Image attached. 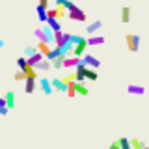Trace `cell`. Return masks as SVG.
<instances>
[{"label": "cell", "mask_w": 149, "mask_h": 149, "mask_svg": "<svg viewBox=\"0 0 149 149\" xmlns=\"http://www.w3.org/2000/svg\"><path fill=\"white\" fill-rule=\"evenodd\" d=\"M34 36H36L37 43H47V45L54 47V32L50 30L49 26H43V28L34 30Z\"/></svg>", "instance_id": "cell-1"}, {"label": "cell", "mask_w": 149, "mask_h": 149, "mask_svg": "<svg viewBox=\"0 0 149 149\" xmlns=\"http://www.w3.org/2000/svg\"><path fill=\"white\" fill-rule=\"evenodd\" d=\"M71 43V34H69V32H56L54 34V47H60V49H62V47H65V45H69Z\"/></svg>", "instance_id": "cell-2"}, {"label": "cell", "mask_w": 149, "mask_h": 149, "mask_svg": "<svg viewBox=\"0 0 149 149\" xmlns=\"http://www.w3.org/2000/svg\"><path fill=\"white\" fill-rule=\"evenodd\" d=\"M125 41H127V47H129L130 52H138V49H140V41H142L138 34H127Z\"/></svg>", "instance_id": "cell-3"}, {"label": "cell", "mask_w": 149, "mask_h": 149, "mask_svg": "<svg viewBox=\"0 0 149 149\" xmlns=\"http://www.w3.org/2000/svg\"><path fill=\"white\" fill-rule=\"evenodd\" d=\"M86 47H88V37L80 36V39H78V43L74 45L73 56H74V58H82V56H84V50H86Z\"/></svg>", "instance_id": "cell-4"}, {"label": "cell", "mask_w": 149, "mask_h": 149, "mask_svg": "<svg viewBox=\"0 0 149 149\" xmlns=\"http://www.w3.org/2000/svg\"><path fill=\"white\" fill-rule=\"evenodd\" d=\"M82 63L86 65L88 69H97L101 65V60H97L93 54H84L82 56Z\"/></svg>", "instance_id": "cell-5"}, {"label": "cell", "mask_w": 149, "mask_h": 149, "mask_svg": "<svg viewBox=\"0 0 149 149\" xmlns=\"http://www.w3.org/2000/svg\"><path fill=\"white\" fill-rule=\"evenodd\" d=\"M67 17L71 19V21H78V22H84V21H86V13H84V9H80L78 6H74L71 11L67 13Z\"/></svg>", "instance_id": "cell-6"}, {"label": "cell", "mask_w": 149, "mask_h": 149, "mask_svg": "<svg viewBox=\"0 0 149 149\" xmlns=\"http://www.w3.org/2000/svg\"><path fill=\"white\" fill-rule=\"evenodd\" d=\"M50 84H52V88H54V90H58V91H62V93H63V91L67 93V90H69V86H67V84H65V82H63L60 77L52 78V80H50Z\"/></svg>", "instance_id": "cell-7"}, {"label": "cell", "mask_w": 149, "mask_h": 149, "mask_svg": "<svg viewBox=\"0 0 149 149\" xmlns=\"http://www.w3.org/2000/svg\"><path fill=\"white\" fill-rule=\"evenodd\" d=\"M82 63V58H74V56H71V58H65L63 60V69H77V65Z\"/></svg>", "instance_id": "cell-8"}, {"label": "cell", "mask_w": 149, "mask_h": 149, "mask_svg": "<svg viewBox=\"0 0 149 149\" xmlns=\"http://www.w3.org/2000/svg\"><path fill=\"white\" fill-rule=\"evenodd\" d=\"M39 88L43 90V93H45V95H50V93L54 91L52 84H50V80H49L47 77H45V78H41V80H39Z\"/></svg>", "instance_id": "cell-9"}, {"label": "cell", "mask_w": 149, "mask_h": 149, "mask_svg": "<svg viewBox=\"0 0 149 149\" xmlns=\"http://www.w3.org/2000/svg\"><path fill=\"white\" fill-rule=\"evenodd\" d=\"M101 28H102V21H93V22H90V24L86 26V34L91 37L97 30H101Z\"/></svg>", "instance_id": "cell-10"}, {"label": "cell", "mask_w": 149, "mask_h": 149, "mask_svg": "<svg viewBox=\"0 0 149 149\" xmlns=\"http://www.w3.org/2000/svg\"><path fill=\"white\" fill-rule=\"evenodd\" d=\"M4 99H6V106H8V110L15 108V93H13L11 90H8L6 93H4Z\"/></svg>", "instance_id": "cell-11"}, {"label": "cell", "mask_w": 149, "mask_h": 149, "mask_svg": "<svg viewBox=\"0 0 149 149\" xmlns=\"http://www.w3.org/2000/svg\"><path fill=\"white\" fill-rule=\"evenodd\" d=\"M127 91L130 95H143L146 93V88L143 86H138V84H129L127 86Z\"/></svg>", "instance_id": "cell-12"}, {"label": "cell", "mask_w": 149, "mask_h": 149, "mask_svg": "<svg viewBox=\"0 0 149 149\" xmlns=\"http://www.w3.org/2000/svg\"><path fill=\"white\" fill-rule=\"evenodd\" d=\"M47 26H49L50 30L54 32V34H56V32H62V30H63V28H62V22H60L58 19H49V21H47Z\"/></svg>", "instance_id": "cell-13"}, {"label": "cell", "mask_w": 149, "mask_h": 149, "mask_svg": "<svg viewBox=\"0 0 149 149\" xmlns=\"http://www.w3.org/2000/svg\"><path fill=\"white\" fill-rule=\"evenodd\" d=\"M52 49H54V47H50V45H47V43H37V50H39L45 58H49V56H50Z\"/></svg>", "instance_id": "cell-14"}, {"label": "cell", "mask_w": 149, "mask_h": 149, "mask_svg": "<svg viewBox=\"0 0 149 149\" xmlns=\"http://www.w3.org/2000/svg\"><path fill=\"white\" fill-rule=\"evenodd\" d=\"M36 86H37V82H36V78H26V82H24V91L28 93V95H32L36 90Z\"/></svg>", "instance_id": "cell-15"}, {"label": "cell", "mask_w": 149, "mask_h": 149, "mask_svg": "<svg viewBox=\"0 0 149 149\" xmlns=\"http://www.w3.org/2000/svg\"><path fill=\"white\" fill-rule=\"evenodd\" d=\"M74 6H77V4H73L71 0H56V8H63V9H67V11H71Z\"/></svg>", "instance_id": "cell-16"}, {"label": "cell", "mask_w": 149, "mask_h": 149, "mask_svg": "<svg viewBox=\"0 0 149 149\" xmlns=\"http://www.w3.org/2000/svg\"><path fill=\"white\" fill-rule=\"evenodd\" d=\"M34 69H36V71H49V69H52V63H50L49 60L45 58L43 62H41V63H37V65H36Z\"/></svg>", "instance_id": "cell-17"}, {"label": "cell", "mask_w": 149, "mask_h": 149, "mask_svg": "<svg viewBox=\"0 0 149 149\" xmlns=\"http://www.w3.org/2000/svg\"><path fill=\"white\" fill-rule=\"evenodd\" d=\"M104 37L102 36H91V37H88V45H104Z\"/></svg>", "instance_id": "cell-18"}, {"label": "cell", "mask_w": 149, "mask_h": 149, "mask_svg": "<svg viewBox=\"0 0 149 149\" xmlns=\"http://www.w3.org/2000/svg\"><path fill=\"white\" fill-rule=\"evenodd\" d=\"M36 11H37V19H39L41 22H47V21H49V17H47V9H45V8H41L39 4H37Z\"/></svg>", "instance_id": "cell-19"}, {"label": "cell", "mask_w": 149, "mask_h": 149, "mask_svg": "<svg viewBox=\"0 0 149 149\" xmlns=\"http://www.w3.org/2000/svg\"><path fill=\"white\" fill-rule=\"evenodd\" d=\"M37 52H39V50H37V45H34V47H30V45L24 47V58H26V60L32 58V56L37 54Z\"/></svg>", "instance_id": "cell-20"}, {"label": "cell", "mask_w": 149, "mask_h": 149, "mask_svg": "<svg viewBox=\"0 0 149 149\" xmlns=\"http://www.w3.org/2000/svg\"><path fill=\"white\" fill-rule=\"evenodd\" d=\"M17 67H19V71H26L28 69V60L24 56H19L17 58Z\"/></svg>", "instance_id": "cell-21"}, {"label": "cell", "mask_w": 149, "mask_h": 149, "mask_svg": "<svg viewBox=\"0 0 149 149\" xmlns=\"http://www.w3.org/2000/svg\"><path fill=\"white\" fill-rule=\"evenodd\" d=\"M130 147L132 149H146L147 146L142 142V140H138V138H130Z\"/></svg>", "instance_id": "cell-22"}, {"label": "cell", "mask_w": 149, "mask_h": 149, "mask_svg": "<svg viewBox=\"0 0 149 149\" xmlns=\"http://www.w3.org/2000/svg\"><path fill=\"white\" fill-rule=\"evenodd\" d=\"M84 77H86V80H91V82H95L99 74L95 73V69H88V67H86V73H84Z\"/></svg>", "instance_id": "cell-23"}, {"label": "cell", "mask_w": 149, "mask_h": 149, "mask_svg": "<svg viewBox=\"0 0 149 149\" xmlns=\"http://www.w3.org/2000/svg\"><path fill=\"white\" fill-rule=\"evenodd\" d=\"M118 143H119L121 149H132V147H130V138L121 136V138H118Z\"/></svg>", "instance_id": "cell-24"}, {"label": "cell", "mask_w": 149, "mask_h": 149, "mask_svg": "<svg viewBox=\"0 0 149 149\" xmlns=\"http://www.w3.org/2000/svg\"><path fill=\"white\" fill-rule=\"evenodd\" d=\"M129 21H130V8L125 6L121 9V22H129Z\"/></svg>", "instance_id": "cell-25"}, {"label": "cell", "mask_w": 149, "mask_h": 149, "mask_svg": "<svg viewBox=\"0 0 149 149\" xmlns=\"http://www.w3.org/2000/svg\"><path fill=\"white\" fill-rule=\"evenodd\" d=\"M13 78H15V82H26V73L24 71H19V69H17V73L15 74H13Z\"/></svg>", "instance_id": "cell-26"}, {"label": "cell", "mask_w": 149, "mask_h": 149, "mask_svg": "<svg viewBox=\"0 0 149 149\" xmlns=\"http://www.w3.org/2000/svg\"><path fill=\"white\" fill-rule=\"evenodd\" d=\"M63 56H60V58H56L54 60V62H50V63H52V69H63Z\"/></svg>", "instance_id": "cell-27"}, {"label": "cell", "mask_w": 149, "mask_h": 149, "mask_svg": "<svg viewBox=\"0 0 149 149\" xmlns=\"http://www.w3.org/2000/svg\"><path fill=\"white\" fill-rule=\"evenodd\" d=\"M24 73H26V77H28V78H37V71H36L34 67H30V65H28V69H26Z\"/></svg>", "instance_id": "cell-28"}, {"label": "cell", "mask_w": 149, "mask_h": 149, "mask_svg": "<svg viewBox=\"0 0 149 149\" xmlns=\"http://www.w3.org/2000/svg\"><path fill=\"white\" fill-rule=\"evenodd\" d=\"M39 6L45 8L47 11H49V9H50V2H49V0H39Z\"/></svg>", "instance_id": "cell-29"}, {"label": "cell", "mask_w": 149, "mask_h": 149, "mask_svg": "<svg viewBox=\"0 0 149 149\" xmlns=\"http://www.w3.org/2000/svg\"><path fill=\"white\" fill-rule=\"evenodd\" d=\"M110 149H121V147H119V143H118V140H114V142L110 143Z\"/></svg>", "instance_id": "cell-30"}, {"label": "cell", "mask_w": 149, "mask_h": 149, "mask_svg": "<svg viewBox=\"0 0 149 149\" xmlns=\"http://www.w3.org/2000/svg\"><path fill=\"white\" fill-rule=\"evenodd\" d=\"M0 106H2V108H8V106H6V99H4V95L0 97Z\"/></svg>", "instance_id": "cell-31"}, {"label": "cell", "mask_w": 149, "mask_h": 149, "mask_svg": "<svg viewBox=\"0 0 149 149\" xmlns=\"http://www.w3.org/2000/svg\"><path fill=\"white\" fill-rule=\"evenodd\" d=\"M8 108H2V106H0V116H8Z\"/></svg>", "instance_id": "cell-32"}, {"label": "cell", "mask_w": 149, "mask_h": 149, "mask_svg": "<svg viewBox=\"0 0 149 149\" xmlns=\"http://www.w3.org/2000/svg\"><path fill=\"white\" fill-rule=\"evenodd\" d=\"M4 45H6V43H4V39H2V37H0V49H2Z\"/></svg>", "instance_id": "cell-33"}, {"label": "cell", "mask_w": 149, "mask_h": 149, "mask_svg": "<svg viewBox=\"0 0 149 149\" xmlns=\"http://www.w3.org/2000/svg\"><path fill=\"white\" fill-rule=\"evenodd\" d=\"M146 149H149V147H146Z\"/></svg>", "instance_id": "cell-34"}]
</instances>
